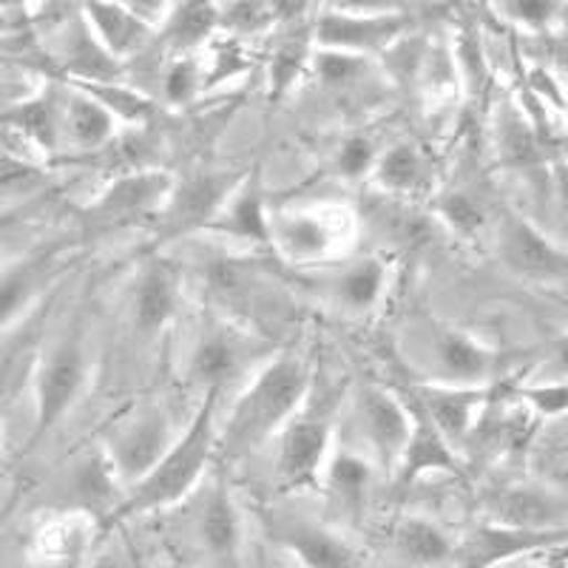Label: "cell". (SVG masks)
<instances>
[{"mask_svg": "<svg viewBox=\"0 0 568 568\" xmlns=\"http://www.w3.org/2000/svg\"><path fill=\"white\" fill-rule=\"evenodd\" d=\"M313 389V369L296 353H278L253 369L240 398L227 413L225 438L216 449L242 458L271 444L307 404Z\"/></svg>", "mask_w": 568, "mask_h": 568, "instance_id": "obj_1", "label": "cell"}, {"mask_svg": "<svg viewBox=\"0 0 568 568\" xmlns=\"http://www.w3.org/2000/svg\"><path fill=\"white\" fill-rule=\"evenodd\" d=\"M220 395V389H207L185 433L176 435L174 444L151 466L149 475H142L125 491L123 504L111 517L114 524L116 520H131V517L165 511L171 506L182 504L191 491H196V486L205 478L213 453H216V444H220V429H216Z\"/></svg>", "mask_w": 568, "mask_h": 568, "instance_id": "obj_2", "label": "cell"}, {"mask_svg": "<svg viewBox=\"0 0 568 568\" xmlns=\"http://www.w3.org/2000/svg\"><path fill=\"white\" fill-rule=\"evenodd\" d=\"M358 242V213L342 202L271 211V247L296 267L347 258Z\"/></svg>", "mask_w": 568, "mask_h": 568, "instance_id": "obj_3", "label": "cell"}, {"mask_svg": "<svg viewBox=\"0 0 568 568\" xmlns=\"http://www.w3.org/2000/svg\"><path fill=\"white\" fill-rule=\"evenodd\" d=\"M89 384V353L78 333L45 349L34 369V429L29 449L54 433V426L74 409Z\"/></svg>", "mask_w": 568, "mask_h": 568, "instance_id": "obj_4", "label": "cell"}, {"mask_svg": "<svg viewBox=\"0 0 568 568\" xmlns=\"http://www.w3.org/2000/svg\"><path fill=\"white\" fill-rule=\"evenodd\" d=\"M409 14L393 7H327L313 23V45L324 52H342L353 58L387 54L400 38H407Z\"/></svg>", "mask_w": 568, "mask_h": 568, "instance_id": "obj_5", "label": "cell"}, {"mask_svg": "<svg viewBox=\"0 0 568 568\" xmlns=\"http://www.w3.org/2000/svg\"><path fill=\"white\" fill-rule=\"evenodd\" d=\"M245 176L247 171H211V174H194L187 180L176 176L174 191L156 216L160 240L169 242L187 233L207 231Z\"/></svg>", "mask_w": 568, "mask_h": 568, "instance_id": "obj_6", "label": "cell"}, {"mask_svg": "<svg viewBox=\"0 0 568 568\" xmlns=\"http://www.w3.org/2000/svg\"><path fill=\"white\" fill-rule=\"evenodd\" d=\"M176 176L165 169L125 171L85 205V220L94 227H125L156 220L174 191Z\"/></svg>", "mask_w": 568, "mask_h": 568, "instance_id": "obj_7", "label": "cell"}, {"mask_svg": "<svg viewBox=\"0 0 568 568\" xmlns=\"http://www.w3.org/2000/svg\"><path fill=\"white\" fill-rule=\"evenodd\" d=\"M276 484L284 491L316 489L333 455V424L327 415L298 413L276 435Z\"/></svg>", "mask_w": 568, "mask_h": 568, "instance_id": "obj_8", "label": "cell"}, {"mask_svg": "<svg viewBox=\"0 0 568 568\" xmlns=\"http://www.w3.org/2000/svg\"><path fill=\"white\" fill-rule=\"evenodd\" d=\"M562 546H566V529L531 531L480 520L464 537H458L453 568H500L520 557L562 551Z\"/></svg>", "mask_w": 568, "mask_h": 568, "instance_id": "obj_9", "label": "cell"}, {"mask_svg": "<svg viewBox=\"0 0 568 568\" xmlns=\"http://www.w3.org/2000/svg\"><path fill=\"white\" fill-rule=\"evenodd\" d=\"M98 517L80 509H60L43 517L29 537L27 557L32 568H83L98 542Z\"/></svg>", "mask_w": 568, "mask_h": 568, "instance_id": "obj_10", "label": "cell"}, {"mask_svg": "<svg viewBox=\"0 0 568 568\" xmlns=\"http://www.w3.org/2000/svg\"><path fill=\"white\" fill-rule=\"evenodd\" d=\"M174 429L171 420L165 418L162 409H142L134 418L125 420L114 433V438L105 444L111 464H114L116 475L123 480L125 491L149 475L151 466L165 455L171 444H174Z\"/></svg>", "mask_w": 568, "mask_h": 568, "instance_id": "obj_11", "label": "cell"}, {"mask_svg": "<svg viewBox=\"0 0 568 568\" xmlns=\"http://www.w3.org/2000/svg\"><path fill=\"white\" fill-rule=\"evenodd\" d=\"M566 489H555V486L535 480V484H511L497 489L486 500L484 520L511 526V529L551 531L566 529Z\"/></svg>", "mask_w": 568, "mask_h": 568, "instance_id": "obj_12", "label": "cell"}, {"mask_svg": "<svg viewBox=\"0 0 568 568\" xmlns=\"http://www.w3.org/2000/svg\"><path fill=\"white\" fill-rule=\"evenodd\" d=\"M271 537L302 568H364L362 549L349 537L307 517L276 520Z\"/></svg>", "mask_w": 568, "mask_h": 568, "instance_id": "obj_13", "label": "cell"}, {"mask_svg": "<svg viewBox=\"0 0 568 568\" xmlns=\"http://www.w3.org/2000/svg\"><path fill=\"white\" fill-rule=\"evenodd\" d=\"M358 418H362L364 440L369 444L375 464L393 471L413 433L409 400H404L393 389L364 387L358 395Z\"/></svg>", "mask_w": 568, "mask_h": 568, "instance_id": "obj_14", "label": "cell"}, {"mask_svg": "<svg viewBox=\"0 0 568 568\" xmlns=\"http://www.w3.org/2000/svg\"><path fill=\"white\" fill-rule=\"evenodd\" d=\"M491 387H453V384H420L413 389V404L433 420V426L444 435L455 449L469 440L480 415L491 404Z\"/></svg>", "mask_w": 568, "mask_h": 568, "instance_id": "obj_15", "label": "cell"}, {"mask_svg": "<svg viewBox=\"0 0 568 568\" xmlns=\"http://www.w3.org/2000/svg\"><path fill=\"white\" fill-rule=\"evenodd\" d=\"M65 83H40L27 100L0 114V129L12 131L40 156L63 154Z\"/></svg>", "mask_w": 568, "mask_h": 568, "instance_id": "obj_16", "label": "cell"}, {"mask_svg": "<svg viewBox=\"0 0 568 568\" xmlns=\"http://www.w3.org/2000/svg\"><path fill=\"white\" fill-rule=\"evenodd\" d=\"M65 262H69V247L54 242L20 256L18 262L0 271V333L12 327L38 302L40 293L60 276Z\"/></svg>", "mask_w": 568, "mask_h": 568, "instance_id": "obj_17", "label": "cell"}, {"mask_svg": "<svg viewBox=\"0 0 568 568\" xmlns=\"http://www.w3.org/2000/svg\"><path fill=\"white\" fill-rule=\"evenodd\" d=\"M500 256L506 267L517 276L535 278V282H555L566 278V251L542 233L535 222L524 216H509L500 236Z\"/></svg>", "mask_w": 568, "mask_h": 568, "instance_id": "obj_18", "label": "cell"}, {"mask_svg": "<svg viewBox=\"0 0 568 568\" xmlns=\"http://www.w3.org/2000/svg\"><path fill=\"white\" fill-rule=\"evenodd\" d=\"M182 282L180 271L165 258H151L136 276L134 296H131V318L136 333L156 336L169 327L180 313Z\"/></svg>", "mask_w": 568, "mask_h": 568, "instance_id": "obj_19", "label": "cell"}, {"mask_svg": "<svg viewBox=\"0 0 568 568\" xmlns=\"http://www.w3.org/2000/svg\"><path fill=\"white\" fill-rule=\"evenodd\" d=\"M196 535L213 562H220L222 568H236L242 555V511L225 478H216V484L207 489L196 517Z\"/></svg>", "mask_w": 568, "mask_h": 568, "instance_id": "obj_20", "label": "cell"}, {"mask_svg": "<svg viewBox=\"0 0 568 568\" xmlns=\"http://www.w3.org/2000/svg\"><path fill=\"white\" fill-rule=\"evenodd\" d=\"M409 407H413V433H409L407 446H404V453H400L398 464L393 469L395 486L415 484V480L424 478V475H433V471L460 478L466 466L458 449L435 429L433 420L426 418L413 400H409Z\"/></svg>", "mask_w": 568, "mask_h": 568, "instance_id": "obj_21", "label": "cell"}, {"mask_svg": "<svg viewBox=\"0 0 568 568\" xmlns=\"http://www.w3.org/2000/svg\"><path fill=\"white\" fill-rule=\"evenodd\" d=\"M71 506L65 509H80L94 515L103 524L114 517L125 497V486L111 464L105 446H94L69 471Z\"/></svg>", "mask_w": 568, "mask_h": 568, "instance_id": "obj_22", "label": "cell"}, {"mask_svg": "<svg viewBox=\"0 0 568 568\" xmlns=\"http://www.w3.org/2000/svg\"><path fill=\"white\" fill-rule=\"evenodd\" d=\"M435 362L440 382L453 387H489L497 367V349L466 329H440L435 336Z\"/></svg>", "mask_w": 568, "mask_h": 568, "instance_id": "obj_23", "label": "cell"}, {"mask_svg": "<svg viewBox=\"0 0 568 568\" xmlns=\"http://www.w3.org/2000/svg\"><path fill=\"white\" fill-rule=\"evenodd\" d=\"M207 233H216V236H225L233 242H245L253 247H271V207H267L256 171L247 174L242 185L233 191L220 216L211 222Z\"/></svg>", "mask_w": 568, "mask_h": 568, "instance_id": "obj_24", "label": "cell"}, {"mask_svg": "<svg viewBox=\"0 0 568 568\" xmlns=\"http://www.w3.org/2000/svg\"><path fill=\"white\" fill-rule=\"evenodd\" d=\"M389 540L395 555L413 568H453L458 549V537L424 515H400L389 529Z\"/></svg>", "mask_w": 568, "mask_h": 568, "instance_id": "obj_25", "label": "cell"}, {"mask_svg": "<svg viewBox=\"0 0 568 568\" xmlns=\"http://www.w3.org/2000/svg\"><path fill=\"white\" fill-rule=\"evenodd\" d=\"M85 27L94 34L105 52L116 60L120 65H125V60H131L134 54H140L149 40L154 38L149 27H142L140 20L129 12L125 3H111V0H91L80 7Z\"/></svg>", "mask_w": 568, "mask_h": 568, "instance_id": "obj_26", "label": "cell"}, {"mask_svg": "<svg viewBox=\"0 0 568 568\" xmlns=\"http://www.w3.org/2000/svg\"><path fill=\"white\" fill-rule=\"evenodd\" d=\"M247 369V338L240 329L213 327L202 333L191 353V378L207 389L225 387L231 378Z\"/></svg>", "mask_w": 568, "mask_h": 568, "instance_id": "obj_27", "label": "cell"}, {"mask_svg": "<svg viewBox=\"0 0 568 568\" xmlns=\"http://www.w3.org/2000/svg\"><path fill=\"white\" fill-rule=\"evenodd\" d=\"M123 125L103 109L94 98H89L83 89L65 83V109H63V151H91L109 149L116 142Z\"/></svg>", "mask_w": 568, "mask_h": 568, "instance_id": "obj_28", "label": "cell"}, {"mask_svg": "<svg viewBox=\"0 0 568 568\" xmlns=\"http://www.w3.org/2000/svg\"><path fill=\"white\" fill-rule=\"evenodd\" d=\"M213 34H220V3L185 0V3H171L169 18L162 20L154 38H160L165 49L180 58V54L200 52Z\"/></svg>", "mask_w": 568, "mask_h": 568, "instance_id": "obj_29", "label": "cell"}, {"mask_svg": "<svg viewBox=\"0 0 568 568\" xmlns=\"http://www.w3.org/2000/svg\"><path fill=\"white\" fill-rule=\"evenodd\" d=\"M373 182L382 187L384 196L393 200H409L420 194L429 182V165L413 142H395L393 149L378 154L373 165Z\"/></svg>", "mask_w": 568, "mask_h": 568, "instance_id": "obj_30", "label": "cell"}, {"mask_svg": "<svg viewBox=\"0 0 568 568\" xmlns=\"http://www.w3.org/2000/svg\"><path fill=\"white\" fill-rule=\"evenodd\" d=\"M373 460L364 455L353 453V449H338L329 455L327 466H324L322 484L318 489H327V495L342 506L349 515H358L367 504V491L373 486Z\"/></svg>", "mask_w": 568, "mask_h": 568, "instance_id": "obj_31", "label": "cell"}, {"mask_svg": "<svg viewBox=\"0 0 568 568\" xmlns=\"http://www.w3.org/2000/svg\"><path fill=\"white\" fill-rule=\"evenodd\" d=\"M389 284V267L384 258L367 256L362 262H353L347 271L338 276L336 293L338 302L349 311H373L375 304L382 302Z\"/></svg>", "mask_w": 568, "mask_h": 568, "instance_id": "obj_32", "label": "cell"}, {"mask_svg": "<svg viewBox=\"0 0 568 568\" xmlns=\"http://www.w3.org/2000/svg\"><path fill=\"white\" fill-rule=\"evenodd\" d=\"M83 89L89 98L98 100L120 125H142L154 114V103H151L142 91L131 89L125 80H114V83H69Z\"/></svg>", "mask_w": 568, "mask_h": 568, "instance_id": "obj_33", "label": "cell"}, {"mask_svg": "<svg viewBox=\"0 0 568 568\" xmlns=\"http://www.w3.org/2000/svg\"><path fill=\"white\" fill-rule=\"evenodd\" d=\"M313 52H316V45H313V32H302L291 34L287 40L273 49L271 54V91L273 94H284V91L291 89L293 80L302 78L304 65L313 60Z\"/></svg>", "mask_w": 568, "mask_h": 568, "instance_id": "obj_34", "label": "cell"}, {"mask_svg": "<svg viewBox=\"0 0 568 568\" xmlns=\"http://www.w3.org/2000/svg\"><path fill=\"white\" fill-rule=\"evenodd\" d=\"M205 91V63L200 54H180L169 63L162 78V94L171 105L194 103Z\"/></svg>", "mask_w": 568, "mask_h": 568, "instance_id": "obj_35", "label": "cell"}, {"mask_svg": "<svg viewBox=\"0 0 568 568\" xmlns=\"http://www.w3.org/2000/svg\"><path fill=\"white\" fill-rule=\"evenodd\" d=\"M276 7L278 3H220V32L231 34V40L265 32L278 20Z\"/></svg>", "mask_w": 568, "mask_h": 568, "instance_id": "obj_36", "label": "cell"}, {"mask_svg": "<svg viewBox=\"0 0 568 568\" xmlns=\"http://www.w3.org/2000/svg\"><path fill=\"white\" fill-rule=\"evenodd\" d=\"M40 182H43V169L32 156L14 154V151L0 154V194H32Z\"/></svg>", "mask_w": 568, "mask_h": 568, "instance_id": "obj_37", "label": "cell"}, {"mask_svg": "<svg viewBox=\"0 0 568 568\" xmlns=\"http://www.w3.org/2000/svg\"><path fill=\"white\" fill-rule=\"evenodd\" d=\"M435 213H438V220L444 222V225H449L455 233H460V236L478 233L486 222L484 207L466 194H446L444 200H438V205H435Z\"/></svg>", "mask_w": 568, "mask_h": 568, "instance_id": "obj_38", "label": "cell"}, {"mask_svg": "<svg viewBox=\"0 0 568 568\" xmlns=\"http://www.w3.org/2000/svg\"><path fill=\"white\" fill-rule=\"evenodd\" d=\"M517 398L524 407H529V413L542 415V418L555 424V420H562L568 404L566 382L555 384H540V387H520L517 389Z\"/></svg>", "mask_w": 568, "mask_h": 568, "instance_id": "obj_39", "label": "cell"}, {"mask_svg": "<svg viewBox=\"0 0 568 568\" xmlns=\"http://www.w3.org/2000/svg\"><path fill=\"white\" fill-rule=\"evenodd\" d=\"M375 160H378V151L373 149L367 136H349L338 151V174L347 176V180H364V176L373 174Z\"/></svg>", "mask_w": 568, "mask_h": 568, "instance_id": "obj_40", "label": "cell"}, {"mask_svg": "<svg viewBox=\"0 0 568 568\" xmlns=\"http://www.w3.org/2000/svg\"><path fill=\"white\" fill-rule=\"evenodd\" d=\"M504 14L509 20H515L517 27H526L531 32H542L555 23V18H560L562 3H531V0H517V3H504Z\"/></svg>", "mask_w": 568, "mask_h": 568, "instance_id": "obj_41", "label": "cell"}, {"mask_svg": "<svg viewBox=\"0 0 568 568\" xmlns=\"http://www.w3.org/2000/svg\"><path fill=\"white\" fill-rule=\"evenodd\" d=\"M34 89H38V83H29L27 78L0 74V114L12 109V105H18L20 100H27Z\"/></svg>", "mask_w": 568, "mask_h": 568, "instance_id": "obj_42", "label": "cell"}, {"mask_svg": "<svg viewBox=\"0 0 568 568\" xmlns=\"http://www.w3.org/2000/svg\"><path fill=\"white\" fill-rule=\"evenodd\" d=\"M20 216H23V207H0V242L7 240V233L18 225Z\"/></svg>", "mask_w": 568, "mask_h": 568, "instance_id": "obj_43", "label": "cell"}]
</instances>
